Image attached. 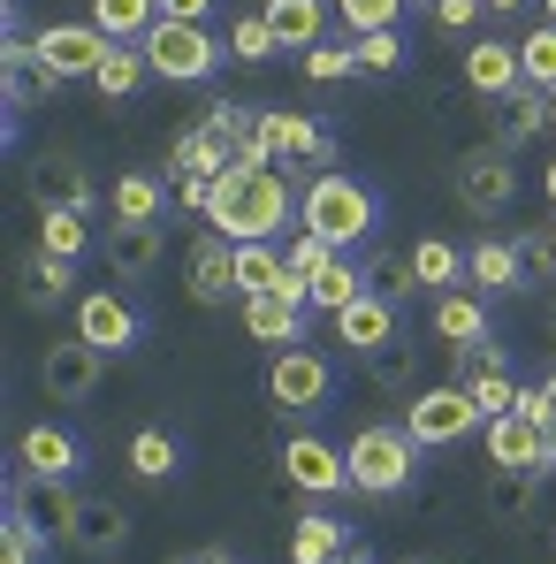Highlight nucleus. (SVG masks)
Wrapping results in <instances>:
<instances>
[{
  "label": "nucleus",
  "instance_id": "5",
  "mask_svg": "<svg viewBox=\"0 0 556 564\" xmlns=\"http://www.w3.org/2000/svg\"><path fill=\"white\" fill-rule=\"evenodd\" d=\"M268 404H275L282 420H313V412H328V404H336V359L313 351V344L275 351V359H268Z\"/></svg>",
  "mask_w": 556,
  "mask_h": 564
},
{
  "label": "nucleus",
  "instance_id": "49",
  "mask_svg": "<svg viewBox=\"0 0 556 564\" xmlns=\"http://www.w3.org/2000/svg\"><path fill=\"white\" fill-rule=\"evenodd\" d=\"M511 245H519V268H526V290L542 275H556V252H549V237H534V229H511Z\"/></svg>",
  "mask_w": 556,
  "mask_h": 564
},
{
  "label": "nucleus",
  "instance_id": "57",
  "mask_svg": "<svg viewBox=\"0 0 556 564\" xmlns=\"http://www.w3.org/2000/svg\"><path fill=\"white\" fill-rule=\"evenodd\" d=\"M344 564H373V557H359V550H351V557H344Z\"/></svg>",
  "mask_w": 556,
  "mask_h": 564
},
{
  "label": "nucleus",
  "instance_id": "43",
  "mask_svg": "<svg viewBox=\"0 0 556 564\" xmlns=\"http://www.w3.org/2000/svg\"><path fill=\"white\" fill-rule=\"evenodd\" d=\"M519 69H526V85H556V23H542L534 39H519Z\"/></svg>",
  "mask_w": 556,
  "mask_h": 564
},
{
  "label": "nucleus",
  "instance_id": "2",
  "mask_svg": "<svg viewBox=\"0 0 556 564\" xmlns=\"http://www.w3.org/2000/svg\"><path fill=\"white\" fill-rule=\"evenodd\" d=\"M297 229L328 237L336 252H359V245H373V229H381V191L367 176H351V169H320L313 184L297 191Z\"/></svg>",
  "mask_w": 556,
  "mask_h": 564
},
{
  "label": "nucleus",
  "instance_id": "38",
  "mask_svg": "<svg viewBox=\"0 0 556 564\" xmlns=\"http://www.w3.org/2000/svg\"><path fill=\"white\" fill-rule=\"evenodd\" d=\"M359 268H367V290H381V297H396V305H404V297L419 290V275H412V252H367Z\"/></svg>",
  "mask_w": 556,
  "mask_h": 564
},
{
  "label": "nucleus",
  "instance_id": "8",
  "mask_svg": "<svg viewBox=\"0 0 556 564\" xmlns=\"http://www.w3.org/2000/svg\"><path fill=\"white\" fill-rule=\"evenodd\" d=\"M77 466H85V443L69 427H54V420H39V427L15 435V480L23 488H69Z\"/></svg>",
  "mask_w": 556,
  "mask_h": 564
},
{
  "label": "nucleus",
  "instance_id": "50",
  "mask_svg": "<svg viewBox=\"0 0 556 564\" xmlns=\"http://www.w3.org/2000/svg\"><path fill=\"white\" fill-rule=\"evenodd\" d=\"M519 412H526V420H534V427L556 443V375L542 381V389H519Z\"/></svg>",
  "mask_w": 556,
  "mask_h": 564
},
{
  "label": "nucleus",
  "instance_id": "48",
  "mask_svg": "<svg viewBox=\"0 0 556 564\" xmlns=\"http://www.w3.org/2000/svg\"><path fill=\"white\" fill-rule=\"evenodd\" d=\"M472 404L495 420V412H519V381H511V367H495V375H480L472 381Z\"/></svg>",
  "mask_w": 556,
  "mask_h": 564
},
{
  "label": "nucleus",
  "instance_id": "27",
  "mask_svg": "<svg viewBox=\"0 0 556 564\" xmlns=\"http://www.w3.org/2000/svg\"><path fill=\"white\" fill-rule=\"evenodd\" d=\"M435 336H443L450 351H458V344H488V336H495V328H488V297H480L472 282L435 297Z\"/></svg>",
  "mask_w": 556,
  "mask_h": 564
},
{
  "label": "nucleus",
  "instance_id": "26",
  "mask_svg": "<svg viewBox=\"0 0 556 564\" xmlns=\"http://www.w3.org/2000/svg\"><path fill=\"white\" fill-rule=\"evenodd\" d=\"M328 8H336V0H268L260 15L275 23L282 54H313V46L328 39Z\"/></svg>",
  "mask_w": 556,
  "mask_h": 564
},
{
  "label": "nucleus",
  "instance_id": "7",
  "mask_svg": "<svg viewBox=\"0 0 556 564\" xmlns=\"http://www.w3.org/2000/svg\"><path fill=\"white\" fill-rule=\"evenodd\" d=\"M404 427H412L419 451H450V443H465L472 427H488V412L472 404L465 381H443V389H419V397L404 404Z\"/></svg>",
  "mask_w": 556,
  "mask_h": 564
},
{
  "label": "nucleus",
  "instance_id": "29",
  "mask_svg": "<svg viewBox=\"0 0 556 564\" xmlns=\"http://www.w3.org/2000/svg\"><path fill=\"white\" fill-rule=\"evenodd\" d=\"M237 290H244V297H268V290L305 297V282L290 275V252H282V245H237Z\"/></svg>",
  "mask_w": 556,
  "mask_h": 564
},
{
  "label": "nucleus",
  "instance_id": "45",
  "mask_svg": "<svg viewBox=\"0 0 556 564\" xmlns=\"http://www.w3.org/2000/svg\"><path fill=\"white\" fill-rule=\"evenodd\" d=\"M351 54H359V69H373V77H396V69H404V39H396V31L351 39Z\"/></svg>",
  "mask_w": 556,
  "mask_h": 564
},
{
  "label": "nucleus",
  "instance_id": "25",
  "mask_svg": "<svg viewBox=\"0 0 556 564\" xmlns=\"http://www.w3.org/2000/svg\"><path fill=\"white\" fill-rule=\"evenodd\" d=\"M351 557V527L336 511H305L290 519V564H344Z\"/></svg>",
  "mask_w": 556,
  "mask_h": 564
},
{
  "label": "nucleus",
  "instance_id": "22",
  "mask_svg": "<svg viewBox=\"0 0 556 564\" xmlns=\"http://www.w3.org/2000/svg\"><path fill=\"white\" fill-rule=\"evenodd\" d=\"M465 282H472L480 297H519V290H526L519 245H511V237H488V245H472V252H465Z\"/></svg>",
  "mask_w": 556,
  "mask_h": 564
},
{
  "label": "nucleus",
  "instance_id": "10",
  "mask_svg": "<svg viewBox=\"0 0 556 564\" xmlns=\"http://www.w3.org/2000/svg\"><path fill=\"white\" fill-rule=\"evenodd\" d=\"M115 54V39L99 31L92 15L85 23H46L39 31V69L54 77V85H77V77H99V62Z\"/></svg>",
  "mask_w": 556,
  "mask_h": 564
},
{
  "label": "nucleus",
  "instance_id": "15",
  "mask_svg": "<svg viewBox=\"0 0 556 564\" xmlns=\"http://www.w3.org/2000/svg\"><path fill=\"white\" fill-rule=\"evenodd\" d=\"M54 542H62V527H46V519L31 511V488H23V480H8V511H0V564H46V557H54Z\"/></svg>",
  "mask_w": 556,
  "mask_h": 564
},
{
  "label": "nucleus",
  "instance_id": "1",
  "mask_svg": "<svg viewBox=\"0 0 556 564\" xmlns=\"http://www.w3.org/2000/svg\"><path fill=\"white\" fill-rule=\"evenodd\" d=\"M313 184V169L305 161H290V169H229V176H214V206H206V229L214 237H229V245H275L282 229H290V214H297V191Z\"/></svg>",
  "mask_w": 556,
  "mask_h": 564
},
{
  "label": "nucleus",
  "instance_id": "58",
  "mask_svg": "<svg viewBox=\"0 0 556 564\" xmlns=\"http://www.w3.org/2000/svg\"><path fill=\"white\" fill-rule=\"evenodd\" d=\"M542 8H549V23H556V0H542Z\"/></svg>",
  "mask_w": 556,
  "mask_h": 564
},
{
  "label": "nucleus",
  "instance_id": "18",
  "mask_svg": "<svg viewBox=\"0 0 556 564\" xmlns=\"http://www.w3.org/2000/svg\"><path fill=\"white\" fill-rule=\"evenodd\" d=\"M336 321V344H351L359 359H373V351H389L396 344V297H381V290H359L344 313H328Z\"/></svg>",
  "mask_w": 556,
  "mask_h": 564
},
{
  "label": "nucleus",
  "instance_id": "16",
  "mask_svg": "<svg viewBox=\"0 0 556 564\" xmlns=\"http://www.w3.org/2000/svg\"><path fill=\"white\" fill-rule=\"evenodd\" d=\"M31 198H39V214H99V191L77 153H46L31 169Z\"/></svg>",
  "mask_w": 556,
  "mask_h": 564
},
{
  "label": "nucleus",
  "instance_id": "9",
  "mask_svg": "<svg viewBox=\"0 0 556 564\" xmlns=\"http://www.w3.org/2000/svg\"><path fill=\"white\" fill-rule=\"evenodd\" d=\"M450 184H458V198L472 214H511V206H519V169H511V153H503L495 138L472 145V153H458Z\"/></svg>",
  "mask_w": 556,
  "mask_h": 564
},
{
  "label": "nucleus",
  "instance_id": "4",
  "mask_svg": "<svg viewBox=\"0 0 556 564\" xmlns=\"http://www.w3.org/2000/svg\"><path fill=\"white\" fill-rule=\"evenodd\" d=\"M46 519L62 527V542L77 557H115L130 542V511L115 496H77V488H46Z\"/></svg>",
  "mask_w": 556,
  "mask_h": 564
},
{
  "label": "nucleus",
  "instance_id": "53",
  "mask_svg": "<svg viewBox=\"0 0 556 564\" xmlns=\"http://www.w3.org/2000/svg\"><path fill=\"white\" fill-rule=\"evenodd\" d=\"M480 8H488V15H519L526 0H480Z\"/></svg>",
  "mask_w": 556,
  "mask_h": 564
},
{
  "label": "nucleus",
  "instance_id": "51",
  "mask_svg": "<svg viewBox=\"0 0 556 564\" xmlns=\"http://www.w3.org/2000/svg\"><path fill=\"white\" fill-rule=\"evenodd\" d=\"M427 15H435L443 31H472V15H488V8H480V0H443V8H427Z\"/></svg>",
  "mask_w": 556,
  "mask_h": 564
},
{
  "label": "nucleus",
  "instance_id": "55",
  "mask_svg": "<svg viewBox=\"0 0 556 564\" xmlns=\"http://www.w3.org/2000/svg\"><path fill=\"white\" fill-rule=\"evenodd\" d=\"M542 191H549V206H556V161H549V176H542Z\"/></svg>",
  "mask_w": 556,
  "mask_h": 564
},
{
  "label": "nucleus",
  "instance_id": "12",
  "mask_svg": "<svg viewBox=\"0 0 556 564\" xmlns=\"http://www.w3.org/2000/svg\"><path fill=\"white\" fill-rule=\"evenodd\" d=\"M480 443H488V466L534 473V480H549V473H556V443L526 420V412H495V420L480 427Z\"/></svg>",
  "mask_w": 556,
  "mask_h": 564
},
{
  "label": "nucleus",
  "instance_id": "28",
  "mask_svg": "<svg viewBox=\"0 0 556 564\" xmlns=\"http://www.w3.org/2000/svg\"><path fill=\"white\" fill-rule=\"evenodd\" d=\"M480 503H488V519H495V527H534L542 480H534V473H511V466H495V473H488V488H480Z\"/></svg>",
  "mask_w": 556,
  "mask_h": 564
},
{
  "label": "nucleus",
  "instance_id": "44",
  "mask_svg": "<svg viewBox=\"0 0 556 564\" xmlns=\"http://www.w3.org/2000/svg\"><path fill=\"white\" fill-rule=\"evenodd\" d=\"M495 367H511V351H503L495 336H488V344H458V351H450V381H465V389H472L480 375H495Z\"/></svg>",
  "mask_w": 556,
  "mask_h": 564
},
{
  "label": "nucleus",
  "instance_id": "54",
  "mask_svg": "<svg viewBox=\"0 0 556 564\" xmlns=\"http://www.w3.org/2000/svg\"><path fill=\"white\" fill-rule=\"evenodd\" d=\"M184 564H237L229 550H198V557H184Z\"/></svg>",
  "mask_w": 556,
  "mask_h": 564
},
{
  "label": "nucleus",
  "instance_id": "30",
  "mask_svg": "<svg viewBox=\"0 0 556 564\" xmlns=\"http://www.w3.org/2000/svg\"><path fill=\"white\" fill-rule=\"evenodd\" d=\"M15 275H23V290H15V297H23L31 313H54V305L69 297V282H77V260H54V252H31V260H23Z\"/></svg>",
  "mask_w": 556,
  "mask_h": 564
},
{
  "label": "nucleus",
  "instance_id": "37",
  "mask_svg": "<svg viewBox=\"0 0 556 564\" xmlns=\"http://www.w3.org/2000/svg\"><path fill=\"white\" fill-rule=\"evenodd\" d=\"M161 206H168V184L145 176V169L115 184V221H161Z\"/></svg>",
  "mask_w": 556,
  "mask_h": 564
},
{
  "label": "nucleus",
  "instance_id": "23",
  "mask_svg": "<svg viewBox=\"0 0 556 564\" xmlns=\"http://www.w3.org/2000/svg\"><path fill=\"white\" fill-rule=\"evenodd\" d=\"M107 268L122 282H145L161 268V221H107Z\"/></svg>",
  "mask_w": 556,
  "mask_h": 564
},
{
  "label": "nucleus",
  "instance_id": "20",
  "mask_svg": "<svg viewBox=\"0 0 556 564\" xmlns=\"http://www.w3.org/2000/svg\"><path fill=\"white\" fill-rule=\"evenodd\" d=\"M488 122H495V145L519 153V145H534V138L549 130V93H542V85H519V93L488 99Z\"/></svg>",
  "mask_w": 556,
  "mask_h": 564
},
{
  "label": "nucleus",
  "instance_id": "52",
  "mask_svg": "<svg viewBox=\"0 0 556 564\" xmlns=\"http://www.w3.org/2000/svg\"><path fill=\"white\" fill-rule=\"evenodd\" d=\"M161 15H168V23H206L214 0H161Z\"/></svg>",
  "mask_w": 556,
  "mask_h": 564
},
{
  "label": "nucleus",
  "instance_id": "31",
  "mask_svg": "<svg viewBox=\"0 0 556 564\" xmlns=\"http://www.w3.org/2000/svg\"><path fill=\"white\" fill-rule=\"evenodd\" d=\"M359 290H367V268H359V252H328V268L305 282V305H313V313H344Z\"/></svg>",
  "mask_w": 556,
  "mask_h": 564
},
{
  "label": "nucleus",
  "instance_id": "13",
  "mask_svg": "<svg viewBox=\"0 0 556 564\" xmlns=\"http://www.w3.org/2000/svg\"><path fill=\"white\" fill-rule=\"evenodd\" d=\"M282 473H290V488H305V496H351V458L336 451V443H320V435H290L282 443Z\"/></svg>",
  "mask_w": 556,
  "mask_h": 564
},
{
  "label": "nucleus",
  "instance_id": "41",
  "mask_svg": "<svg viewBox=\"0 0 556 564\" xmlns=\"http://www.w3.org/2000/svg\"><path fill=\"white\" fill-rule=\"evenodd\" d=\"M229 54H237V62H275L282 54L275 23H268V15H237V23H229Z\"/></svg>",
  "mask_w": 556,
  "mask_h": 564
},
{
  "label": "nucleus",
  "instance_id": "59",
  "mask_svg": "<svg viewBox=\"0 0 556 564\" xmlns=\"http://www.w3.org/2000/svg\"><path fill=\"white\" fill-rule=\"evenodd\" d=\"M549 252H556V221H549Z\"/></svg>",
  "mask_w": 556,
  "mask_h": 564
},
{
  "label": "nucleus",
  "instance_id": "40",
  "mask_svg": "<svg viewBox=\"0 0 556 564\" xmlns=\"http://www.w3.org/2000/svg\"><path fill=\"white\" fill-rule=\"evenodd\" d=\"M404 8H412V0H336V15H344L351 39H367V31H396Z\"/></svg>",
  "mask_w": 556,
  "mask_h": 564
},
{
  "label": "nucleus",
  "instance_id": "46",
  "mask_svg": "<svg viewBox=\"0 0 556 564\" xmlns=\"http://www.w3.org/2000/svg\"><path fill=\"white\" fill-rule=\"evenodd\" d=\"M351 69H359L351 39H320V46L305 54V77H313V85H336V77H351Z\"/></svg>",
  "mask_w": 556,
  "mask_h": 564
},
{
  "label": "nucleus",
  "instance_id": "56",
  "mask_svg": "<svg viewBox=\"0 0 556 564\" xmlns=\"http://www.w3.org/2000/svg\"><path fill=\"white\" fill-rule=\"evenodd\" d=\"M549 130H556V85H549Z\"/></svg>",
  "mask_w": 556,
  "mask_h": 564
},
{
  "label": "nucleus",
  "instance_id": "6",
  "mask_svg": "<svg viewBox=\"0 0 556 564\" xmlns=\"http://www.w3.org/2000/svg\"><path fill=\"white\" fill-rule=\"evenodd\" d=\"M138 46H145V69L161 85H214V69H221V39L206 23H168L161 15Z\"/></svg>",
  "mask_w": 556,
  "mask_h": 564
},
{
  "label": "nucleus",
  "instance_id": "33",
  "mask_svg": "<svg viewBox=\"0 0 556 564\" xmlns=\"http://www.w3.org/2000/svg\"><path fill=\"white\" fill-rule=\"evenodd\" d=\"M130 473H138V480H176V473H184V443H176L168 427H138V435H130Z\"/></svg>",
  "mask_w": 556,
  "mask_h": 564
},
{
  "label": "nucleus",
  "instance_id": "61",
  "mask_svg": "<svg viewBox=\"0 0 556 564\" xmlns=\"http://www.w3.org/2000/svg\"><path fill=\"white\" fill-rule=\"evenodd\" d=\"M427 8H443V0H427Z\"/></svg>",
  "mask_w": 556,
  "mask_h": 564
},
{
  "label": "nucleus",
  "instance_id": "19",
  "mask_svg": "<svg viewBox=\"0 0 556 564\" xmlns=\"http://www.w3.org/2000/svg\"><path fill=\"white\" fill-rule=\"evenodd\" d=\"M184 282H190L198 305H229V297H244V290H237V245L206 229V237L190 245V260H184Z\"/></svg>",
  "mask_w": 556,
  "mask_h": 564
},
{
  "label": "nucleus",
  "instance_id": "24",
  "mask_svg": "<svg viewBox=\"0 0 556 564\" xmlns=\"http://www.w3.org/2000/svg\"><path fill=\"white\" fill-rule=\"evenodd\" d=\"M229 169H237V145L214 138L206 122H190L184 138L168 145V184H184V176H229Z\"/></svg>",
  "mask_w": 556,
  "mask_h": 564
},
{
  "label": "nucleus",
  "instance_id": "14",
  "mask_svg": "<svg viewBox=\"0 0 556 564\" xmlns=\"http://www.w3.org/2000/svg\"><path fill=\"white\" fill-rule=\"evenodd\" d=\"M99 375H107V359H99L85 336L46 344V359H39V381H46V397H54V404H92V397H99Z\"/></svg>",
  "mask_w": 556,
  "mask_h": 564
},
{
  "label": "nucleus",
  "instance_id": "3",
  "mask_svg": "<svg viewBox=\"0 0 556 564\" xmlns=\"http://www.w3.org/2000/svg\"><path fill=\"white\" fill-rule=\"evenodd\" d=\"M351 496H404L412 480H419V443H412V427L404 420H373V427H359L351 435Z\"/></svg>",
  "mask_w": 556,
  "mask_h": 564
},
{
  "label": "nucleus",
  "instance_id": "21",
  "mask_svg": "<svg viewBox=\"0 0 556 564\" xmlns=\"http://www.w3.org/2000/svg\"><path fill=\"white\" fill-rule=\"evenodd\" d=\"M465 85H472V99H503L526 85V69H519V46L511 39H472L465 46Z\"/></svg>",
  "mask_w": 556,
  "mask_h": 564
},
{
  "label": "nucleus",
  "instance_id": "32",
  "mask_svg": "<svg viewBox=\"0 0 556 564\" xmlns=\"http://www.w3.org/2000/svg\"><path fill=\"white\" fill-rule=\"evenodd\" d=\"M412 275H419V290H465V252L450 245V237H419L412 245Z\"/></svg>",
  "mask_w": 556,
  "mask_h": 564
},
{
  "label": "nucleus",
  "instance_id": "17",
  "mask_svg": "<svg viewBox=\"0 0 556 564\" xmlns=\"http://www.w3.org/2000/svg\"><path fill=\"white\" fill-rule=\"evenodd\" d=\"M237 305H244V336H252V344H268V351L305 344V321H313V305H305V297L268 290V297H237Z\"/></svg>",
  "mask_w": 556,
  "mask_h": 564
},
{
  "label": "nucleus",
  "instance_id": "42",
  "mask_svg": "<svg viewBox=\"0 0 556 564\" xmlns=\"http://www.w3.org/2000/svg\"><path fill=\"white\" fill-rule=\"evenodd\" d=\"M412 367H419V359H412V344H404V336H396L389 351H373V359H367L373 389H389V397H412Z\"/></svg>",
  "mask_w": 556,
  "mask_h": 564
},
{
  "label": "nucleus",
  "instance_id": "36",
  "mask_svg": "<svg viewBox=\"0 0 556 564\" xmlns=\"http://www.w3.org/2000/svg\"><path fill=\"white\" fill-rule=\"evenodd\" d=\"M145 77H153V69H145V46H115V54H107V62H99V99H107V107H122V99H138V85H145Z\"/></svg>",
  "mask_w": 556,
  "mask_h": 564
},
{
  "label": "nucleus",
  "instance_id": "39",
  "mask_svg": "<svg viewBox=\"0 0 556 564\" xmlns=\"http://www.w3.org/2000/svg\"><path fill=\"white\" fill-rule=\"evenodd\" d=\"M54 93H62V85H54L39 62H31V69H8V138L23 130V115H31L39 99H54Z\"/></svg>",
  "mask_w": 556,
  "mask_h": 564
},
{
  "label": "nucleus",
  "instance_id": "47",
  "mask_svg": "<svg viewBox=\"0 0 556 564\" xmlns=\"http://www.w3.org/2000/svg\"><path fill=\"white\" fill-rule=\"evenodd\" d=\"M282 252H290V275H297V282H313L320 268H328V252H336V245H328V237H313V229H297V237H290Z\"/></svg>",
  "mask_w": 556,
  "mask_h": 564
},
{
  "label": "nucleus",
  "instance_id": "35",
  "mask_svg": "<svg viewBox=\"0 0 556 564\" xmlns=\"http://www.w3.org/2000/svg\"><path fill=\"white\" fill-rule=\"evenodd\" d=\"M99 214H39V252H54V260H85L92 252V229Z\"/></svg>",
  "mask_w": 556,
  "mask_h": 564
},
{
  "label": "nucleus",
  "instance_id": "11",
  "mask_svg": "<svg viewBox=\"0 0 556 564\" xmlns=\"http://www.w3.org/2000/svg\"><path fill=\"white\" fill-rule=\"evenodd\" d=\"M77 336L92 344L99 359H122V351L145 344V321H138L130 297H115V290H85V297H77Z\"/></svg>",
  "mask_w": 556,
  "mask_h": 564
},
{
  "label": "nucleus",
  "instance_id": "34",
  "mask_svg": "<svg viewBox=\"0 0 556 564\" xmlns=\"http://www.w3.org/2000/svg\"><path fill=\"white\" fill-rule=\"evenodd\" d=\"M92 23L115 46H138V39L161 23V0H92Z\"/></svg>",
  "mask_w": 556,
  "mask_h": 564
},
{
  "label": "nucleus",
  "instance_id": "60",
  "mask_svg": "<svg viewBox=\"0 0 556 564\" xmlns=\"http://www.w3.org/2000/svg\"><path fill=\"white\" fill-rule=\"evenodd\" d=\"M549 328H556V305H549Z\"/></svg>",
  "mask_w": 556,
  "mask_h": 564
}]
</instances>
